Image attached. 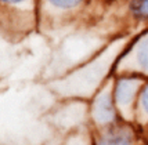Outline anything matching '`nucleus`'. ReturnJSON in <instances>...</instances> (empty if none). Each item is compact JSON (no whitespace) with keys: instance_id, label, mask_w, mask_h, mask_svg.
Instances as JSON below:
<instances>
[{"instance_id":"obj_1","label":"nucleus","mask_w":148,"mask_h":145,"mask_svg":"<svg viewBox=\"0 0 148 145\" xmlns=\"http://www.w3.org/2000/svg\"><path fill=\"white\" fill-rule=\"evenodd\" d=\"M147 77L138 73H123L114 82V100L119 116L125 122L136 118V105Z\"/></svg>"},{"instance_id":"obj_2","label":"nucleus","mask_w":148,"mask_h":145,"mask_svg":"<svg viewBox=\"0 0 148 145\" xmlns=\"http://www.w3.org/2000/svg\"><path fill=\"white\" fill-rule=\"evenodd\" d=\"M89 115L97 129H105L118 122V108L114 100V84L108 83L100 88L89 105Z\"/></svg>"},{"instance_id":"obj_3","label":"nucleus","mask_w":148,"mask_h":145,"mask_svg":"<svg viewBox=\"0 0 148 145\" xmlns=\"http://www.w3.org/2000/svg\"><path fill=\"white\" fill-rule=\"evenodd\" d=\"M126 65L132 66L125 70V73H138L148 79V31L140 33L116 58V62L112 66V73L118 69V66Z\"/></svg>"},{"instance_id":"obj_4","label":"nucleus","mask_w":148,"mask_h":145,"mask_svg":"<svg viewBox=\"0 0 148 145\" xmlns=\"http://www.w3.org/2000/svg\"><path fill=\"white\" fill-rule=\"evenodd\" d=\"M137 134L130 122H116L110 127L101 129L93 138V145H136Z\"/></svg>"},{"instance_id":"obj_5","label":"nucleus","mask_w":148,"mask_h":145,"mask_svg":"<svg viewBox=\"0 0 148 145\" xmlns=\"http://www.w3.org/2000/svg\"><path fill=\"white\" fill-rule=\"evenodd\" d=\"M87 0H43L46 10L54 13H72L83 6Z\"/></svg>"},{"instance_id":"obj_6","label":"nucleus","mask_w":148,"mask_h":145,"mask_svg":"<svg viewBox=\"0 0 148 145\" xmlns=\"http://www.w3.org/2000/svg\"><path fill=\"white\" fill-rule=\"evenodd\" d=\"M136 119L140 123H148V79L143 86L136 105Z\"/></svg>"},{"instance_id":"obj_7","label":"nucleus","mask_w":148,"mask_h":145,"mask_svg":"<svg viewBox=\"0 0 148 145\" xmlns=\"http://www.w3.org/2000/svg\"><path fill=\"white\" fill-rule=\"evenodd\" d=\"M129 13L133 18L148 22V0H129Z\"/></svg>"},{"instance_id":"obj_8","label":"nucleus","mask_w":148,"mask_h":145,"mask_svg":"<svg viewBox=\"0 0 148 145\" xmlns=\"http://www.w3.org/2000/svg\"><path fill=\"white\" fill-rule=\"evenodd\" d=\"M0 1L1 7L6 10L24 11V13H29L35 3V0H0Z\"/></svg>"},{"instance_id":"obj_9","label":"nucleus","mask_w":148,"mask_h":145,"mask_svg":"<svg viewBox=\"0 0 148 145\" xmlns=\"http://www.w3.org/2000/svg\"><path fill=\"white\" fill-rule=\"evenodd\" d=\"M65 145H87V141L82 138L79 133H75L68 137V140L65 141Z\"/></svg>"},{"instance_id":"obj_10","label":"nucleus","mask_w":148,"mask_h":145,"mask_svg":"<svg viewBox=\"0 0 148 145\" xmlns=\"http://www.w3.org/2000/svg\"><path fill=\"white\" fill-rule=\"evenodd\" d=\"M104 1H105V3H107V4H112V3H114V1H115V0H104Z\"/></svg>"}]
</instances>
